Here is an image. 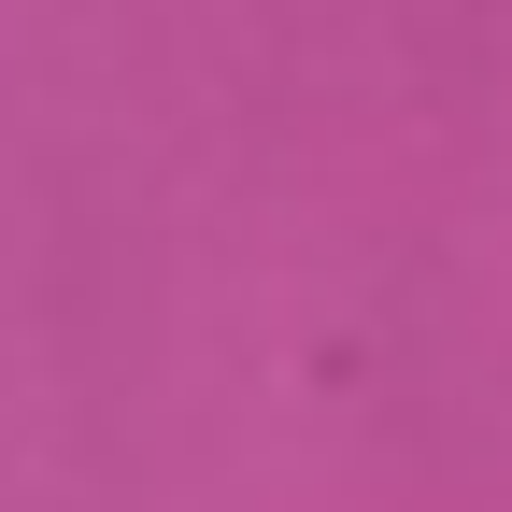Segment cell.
I'll return each instance as SVG.
<instances>
[]
</instances>
